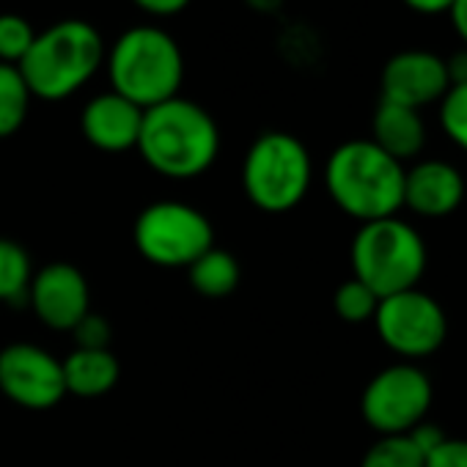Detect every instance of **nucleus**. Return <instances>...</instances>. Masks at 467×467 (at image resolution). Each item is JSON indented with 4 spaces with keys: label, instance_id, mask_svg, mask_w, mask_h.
Masks as SVG:
<instances>
[{
    "label": "nucleus",
    "instance_id": "obj_18",
    "mask_svg": "<svg viewBox=\"0 0 467 467\" xmlns=\"http://www.w3.org/2000/svg\"><path fill=\"white\" fill-rule=\"evenodd\" d=\"M31 102L34 94L20 69L12 64H0V140L20 132L31 113Z\"/></svg>",
    "mask_w": 467,
    "mask_h": 467
},
{
    "label": "nucleus",
    "instance_id": "obj_12",
    "mask_svg": "<svg viewBox=\"0 0 467 467\" xmlns=\"http://www.w3.org/2000/svg\"><path fill=\"white\" fill-rule=\"evenodd\" d=\"M28 303L42 325L72 333V327L91 311L88 281L75 265L53 262L34 273Z\"/></svg>",
    "mask_w": 467,
    "mask_h": 467
},
{
    "label": "nucleus",
    "instance_id": "obj_8",
    "mask_svg": "<svg viewBox=\"0 0 467 467\" xmlns=\"http://www.w3.org/2000/svg\"><path fill=\"white\" fill-rule=\"evenodd\" d=\"M434 388L426 371L418 363L399 360L393 366H385L377 371L363 396H360V412L363 420L379 434H407L420 420H426L431 410Z\"/></svg>",
    "mask_w": 467,
    "mask_h": 467
},
{
    "label": "nucleus",
    "instance_id": "obj_22",
    "mask_svg": "<svg viewBox=\"0 0 467 467\" xmlns=\"http://www.w3.org/2000/svg\"><path fill=\"white\" fill-rule=\"evenodd\" d=\"M437 108L442 135L467 154V86H451Z\"/></svg>",
    "mask_w": 467,
    "mask_h": 467
},
{
    "label": "nucleus",
    "instance_id": "obj_4",
    "mask_svg": "<svg viewBox=\"0 0 467 467\" xmlns=\"http://www.w3.org/2000/svg\"><path fill=\"white\" fill-rule=\"evenodd\" d=\"M110 91L140 110L179 97L184 80V56L179 42L157 26L127 28L105 53Z\"/></svg>",
    "mask_w": 467,
    "mask_h": 467
},
{
    "label": "nucleus",
    "instance_id": "obj_9",
    "mask_svg": "<svg viewBox=\"0 0 467 467\" xmlns=\"http://www.w3.org/2000/svg\"><path fill=\"white\" fill-rule=\"evenodd\" d=\"M371 322L379 341L407 363L431 358L448 336V317L442 306L420 289L382 297Z\"/></svg>",
    "mask_w": 467,
    "mask_h": 467
},
{
    "label": "nucleus",
    "instance_id": "obj_24",
    "mask_svg": "<svg viewBox=\"0 0 467 467\" xmlns=\"http://www.w3.org/2000/svg\"><path fill=\"white\" fill-rule=\"evenodd\" d=\"M75 344L80 349H110V325L105 317L88 311L75 327H72Z\"/></svg>",
    "mask_w": 467,
    "mask_h": 467
},
{
    "label": "nucleus",
    "instance_id": "obj_30",
    "mask_svg": "<svg viewBox=\"0 0 467 467\" xmlns=\"http://www.w3.org/2000/svg\"><path fill=\"white\" fill-rule=\"evenodd\" d=\"M448 17H451V26H453V31H456L462 47H467V0H453V6H451Z\"/></svg>",
    "mask_w": 467,
    "mask_h": 467
},
{
    "label": "nucleus",
    "instance_id": "obj_28",
    "mask_svg": "<svg viewBox=\"0 0 467 467\" xmlns=\"http://www.w3.org/2000/svg\"><path fill=\"white\" fill-rule=\"evenodd\" d=\"M442 61H445L448 83L451 86H467V47H459L451 56H442Z\"/></svg>",
    "mask_w": 467,
    "mask_h": 467
},
{
    "label": "nucleus",
    "instance_id": "obj_19",
    "mask_svg": "<svg viewBox=\"0 0 467 467\" xmlns=\"http://www.w3.org/2000/svg\"><path fill=\"white\" fill-rule=\"evenodd\" d=\"M34 281V265L28 251L0 237V303H20L28 300V289Z\"/></svg>",
    "mask_w": 467,
    "mask_h": 467
},
{
    "label": "nucleus",
    "instance_id": "obj_26",
    "mask_svg": "<svg viewBox=\"0 0 467 467\" xmlns=\"http://www.w3.org/2000/svg\"><path fill=\"white\" fill-rule=\"evenodd\" d=\"M407 437L412 440V445L423 453V456H429L431 451H437L448 437H445V431L440 429V426H434V423H429V420H420L415 429H410L407 431Z\"/></svg>",
    "mask_w": 467,
    "mask_h": 467
},
{
    "label": "nucleus",
    "instance_id": "obj_1",
    "mask_svg": "<svg viewBox=\"0 0 467 467\" xmlns=\"http://www.w3.org/2000/svg\"><path fill=\"white\" fill-rule=\"evenodd\" d=\"M135 149L154 173L168 179H195L217 160L220 130L198 102L173 97L143 110Z\"/></svg>",
    "mask_w": 467,
    "mask_h": 467
},
{
    "label": "nucleus",
    "instance_id": "obj_7",
    "mask_svg": "<svg viewBox=\"0 0 467 467\" xmlns=\"http://www.w3.org/2000/svg\"><path fill=\"white\" fill-rule=\"evenodd\" d=\"M135 248L157 267H190L198 256L214 248L209 217L184 201L149 203L135 220Z\"/></svg>",
    "mask_w": 467,
    "mask_h": 467
},
{
    "label": "nucleus",
    "instance_id": "obj_3",
    "mask_svg": "<svg viewBox=\"0 0 467 467\" xmlns=\"http://www.w3.org/2000/svg\"><path fill=\"white\" fill-rule=\"evenodd\" d=\"M102 34L86 20H61L36 34L31 50L17 64L34 99L61 102L78 94L105 67Z\"/></svg>",
    "mask_w": 467,
    "mask_h": 467
},
{
    "label": "nucleus",
    "instance_id": "obj_5",
    "mask_svg": "<svg viewBox=\"0 0 467 467\" xmlns=\"http://www.w3.org/2000/svg\"><path fill=\"white\" fill-rule=\"evenodd\" d=\"M349 262L352 278L382 300L418 289L429 265V251L415 225L401 217H382L360 223L349 248Z\"/></svg>",
    "mask_w": 467,
    "mask_h": 467
},
{
    "label": "nucleus",
    "instance_id": "obj_6",
    "mask_svg": "<svg viewBox=\"0 0 467 467\" xmlns=\"http://www.w3.org/2000/svg\"><path fill=\"white\" fill-rule=\"evenodd\" d=\"M314 182V160L306 143L289 132L259 135L243 160V187L262 212L281 214L303 203Z\"/></svg>",
    "mask_w": 467,
    "mask_h": 467
},
{
    "label": "nucleus",
    "instance_id": "obj_13",
    "mask_svg": "<svg viewBox=\"0 0 467 467\" xmlns=\"http://www.w3.org/2000/svg\"><path fill=\"white\" fill-rule=\"evenodd\" d=\"M462 171L448 160H415L404 171V206L418 217H448L464 201Z\"/></svg>",
    "mask_w": 467,
    "mask_h": 467
},
{
    "label": "nucleus",
    "instance_id": "obj_16",
    "mask_svg": "<svg viewBox=\"0 0 467 467\" xmlns=\"http://www.w3.org/2000/svg\"><path fill=\"white\" fill-rule=\"evenodd\" d=\"M67 393L80 399H97L113 390L119 382L121 366L110 349H80L75 347L69 358L61 360Z\"/></svg>",
    "mask_w": 467,
    "mask_h": 467
},
{
    "label": "nucleus",
    "instance_id": "obj_20",
    "mask_svg": "<svg viewBox=\"0 0 467 467\" xmlns=\"http://www.w3.org/2000/svg\"><path fill=\"white\" fill-rule=\"evenodd\" d=\"M360 467H426V456L407 434H388L363 453Z\"/></svg>",
    "mask_w": 467,
    "mask_h": 467
},
{
    "label": "nucleus",
    "instance_id": "obj_14",
    "mask_svg": "<svg viewBox=\"0 0 467 467\" xmlns=\"http://www.w3.org/2000/svg\"><path fill=\"white\" fill-rule=\"evenodd\" d=\"M143 124V110L124 99L116 91L97 94L91 102H86L80 113V132L83 138L108 154H121L138 146Z\"/></svg>",
    "mask_w": 467,
    "mask_h": 467
},
{
    "label": "nucleus",
    "instance_id": "obj_29",
    "mask_svg": "<svg viewBox=\"0 0 467 467\" xmlns=\"http://www.w3.org/2000/svg\"><path fill=\"white\" fill-rule=\"evenodd\" d=\"M401 4L420 17H440L451 12L453 0H401Z\"/></svg>",
    "mask_w": 467,
    "mask_h": 467
},
{
    "label": "nucleus",
    "instance_id": "obj_23",
    "mask_svg": "<svg viewBox=\"0 0 467 467\" xmlns=\"http://www.w3.org/2000/svg\"><path fill=\"white\" fill-rule=\"evenodd\" d=\"M36 39L34 26L20 15H0V64L17 67Z\"/></svg>",
    "mask_w": 467,
    "mask_h": 467
},
{
    "label": "nucleus",
    "instance_id": "obj_21",
    "mask_svg": "<svg viewBox=\"0 0 467 467\" xmlns=\"http://www.w3.org/2000/svg\"><path fill=\"white\" fill-rule=\"evenodd\" d=\"M377 306H379V297H377L366 284H360L358 278L344 281V284L336 289V297H333L336 314H338L344 322H352V325L371 322L374 314H377Z\"/></svg>",
    "mask_w": 467,
    "mask_h": 467
},
{
    "label": "nucleus",
    "instance_id": "obj_27",
    "mask_svg": "<svg viewBox=\"0 0 467 467\" xmlns=\"http://www.w3.org/2000/svg\"><path fill=\"white\" fill-rule=\"evenodd\" d=\"M138 9H143L146 15L154 17H173L179 12H184L190 6V0H132Z\"/></svg>",
    "mask_w": 467,
    "mask_h": 467
},
{
    "label": "nucleus",
    "instance_id": "obj_15",
    "mask_svg": "<svg viewBox=\"0 0 467 467\" xmlns=\"http://www.w3.org/2000/svg\"><path fill=\"white\" fill-rule=\"evenodd\" d=\"M371 140L401 165L418 160L426 146V124L420 110L379 99L371 119Z\"/></svg>",
    "mask_w": 467,
    "mask_h": 467
},
{
    "label": "nucleus",
    "instance_id": "obj_11",
    "mask_svg": "<svg viewBox=\"0 0 467 467\" xmlns=\"http://www.w3.org/2000/svg\"><path fill=\"white\" fill-rule=\"evenodd\" d=\"M448 88L445 61L431 50H401L385 61L379 75L382 99L412 110L440 105Z\"/></svg>",
    "mask_w": 467,
    "mask_h": 467
},
{
    "label": "nucleus",
    "instance_id": "obj_2",
    "mask_svg": "<svg viewBox=\"0 0 467 467\" xmlns=\"http://www.w3.org/2000/svg\"><path fill=\"white\" fill-rule=\"evenodd\" d=\"M404 171L371 138H355L333 149L325 162V187L333 203L360 223L396 217L404 209Z\"/></svg>",
    "mask_w": 467,
    "mask_h": 467
},
{
    "label": "nucleus",
    "instance_id": "obj_17",
    "mask_svg": "<svg viewBox=\"0 0 467 467\" xmlns=\"http://www.w3.org/2000/svg\"><path fill=\"white\" fill-rule=\"evenodd\" d=\"M190 284L203 297H228L240 286V262L223 248H209L187 267Z\"/></svg>",
    "mask_w": 467,
    "mask_h": 467
},
{
    "label": "nucleus",
    "instance_id": "obj_10",
    "mask_svg": "<svg viewBox=\"0 0 467 467\" xmlns=\"http://www.w3.org/2000/svg\"><path fill=\"white\" fill-rule=\"evenodd\" d=\"M0 390L26 410H50L67 396L61 360L36 344L0 349Z\"/></svg>",
    "mask_w": 467,
    "mask_h": 467
},
{
    "label": "nucleus",
    "instance_id": "obj_25",
    "mask_svg": "<svg viewBox=\"0 0 467 467\" xmlns=\"http://www.w3.org/2000/svg\"><path fill=\"white\" fill-rule=\"evenodd\" d=\"M426 467H467V440L448 437L437 451L426 456Z\"/></svg>",
    "mask_w": 467,
    "mask_h": 467
}]
</instances>
